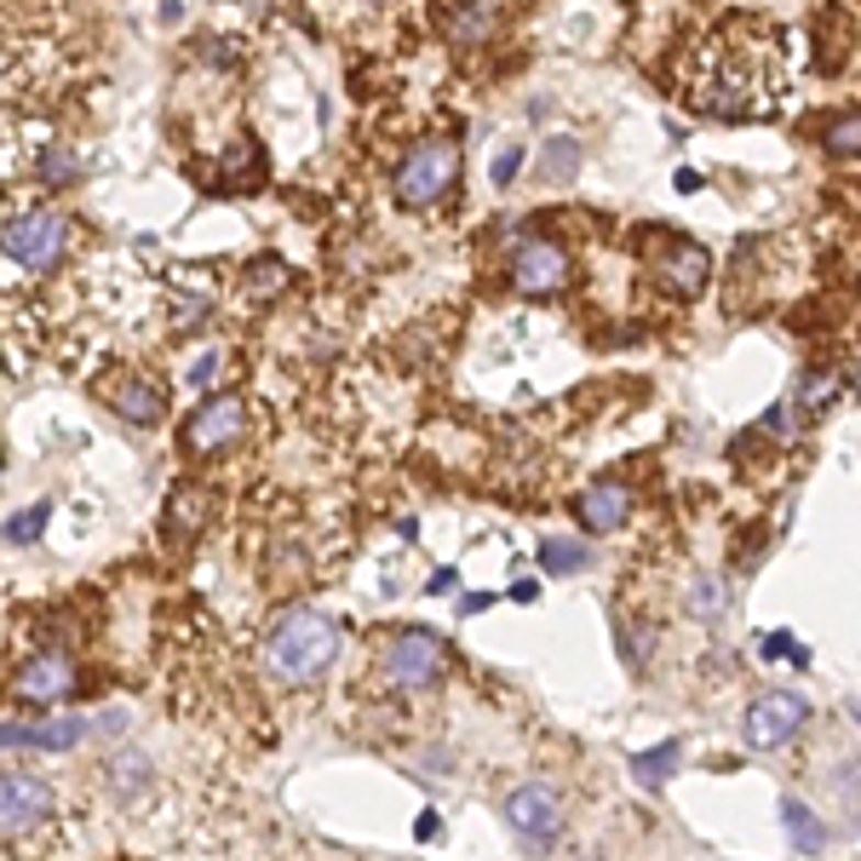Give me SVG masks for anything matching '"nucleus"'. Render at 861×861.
<instances>
[{
    "label": "nucleus",
    "instance_id": "9d476101",
    "mask_svg": "<svg viewBox=\"0 0 861 861\" xmlns=\"http://www.w3.org/2000/svg\"><path fill=\"white\" fill-rule=\"evenodd\" d=\"M69 683H75V667H69V655H35V661H23L18 678H12V690L23 701H35V706H53L69 695Z\"/></svg>",
    "mask_w": 861,
    "mask_h": 861
},
{
    "label": "nucleus",
    "instance_id": "7ed1b4c3",
    "mask_svg": "<svg viewBox=\"0 0 861 861\" xmlns=\"http://www.w3.org/2000/svg\"><path fill=\"white\" fill-rule=\"evenodd\" d=\"M0 247H7V265L41 276V270H53L58 253L69 247V224H64L58 213H12Z\"/></svg>",
    "mask_w": 861,
    "mask_h": 861
},
{
    "label": "nucleus",
    "instance_id": "2eb2a0df",
    "mask_svg": "<svg viewBox=\"0 0 861 861\" xmlns=\"http://www.w3.org/2000/svg\"><path fill=\"white\" fill-rule=\"evenodd\" d=\"M30 736H35V747L41 752H75L87 736H92V718H41V724H30Z\"/></svg>",
    "mask_w": 861,
    "mask_h": 861
},
{
    "label": "nucleus",
    "instance_id": "c85d7f7f",
    "mask_svg": "<svg viewBox=\"0 0 861 861\" xmlns=\"http://www.w3.org/2000/svg\"><path fill=\"white\" fill-rule=\"evenodd\" d=\"M781 655H793L798 667H809V649H798V644L787 638V631H775V638L764 644V661H781Z\"/></svg>",
    "mask_w": 861,
    "mask_h": 861
},
{
    "label": "nucleus",
    "instance_id": "f03ea898",
    "mask_svg": "<svg viewBox=\"0 0 861 861\" xmlns=\"http://www.w3.org/2000/svg\"><path fill=\"white\" fill-rule=\"evenodd\" d=\"M454 179H460V138H420L409 156L396 161V179H391V195L402 201V208H437V201L454 190Z\"/></svg>",
    "mask_w": 861,
    "mask_h": 861
},
{
    "label": "nucleus",
    "instance_id": "393cba45",
    "mask_svg": "<svg viewBox=\"0 0 861 861\" xmlns=\"http://www.w3.org/2000/svg\"><path fill=\"white\" fill-rule=\"evenodd\" d=\"M75 167H81V161H75V149H46V156H41V179L46 185H69Z\"/></svg>",
    "mask_w": 861,
    "mask_h": 861
},
{
    "label": "nucleus",
    "instance_id": "6e6552de",
    "mask_svg": "<svg viewBox=\"0 0 861 861\" xmlns=\"http://www.w3.org/2000/svg\"><path fill=\"white\" fill-rule=\"evenodd\" d=\"M247 431V402L242 396H208L201 409L185 420V448L190 454H219Z\"/></svg>",
    "mask_w": 861,
    "mask_h": 861
},
{
    "label": "nucleus",
    "instance_id": "bb28decb",
    "mask_svg": "<svg viewBox=\"0 0 861 861\" xmlns=\"http://www.w3.org/2000/svg\"><path fill=\"white\" fill-rule=\"evenodd\" d=\"M523 156H528L523 144H505V149H500V161H494V185H500V190H505V185L517 179V167H523Z\"/></svg>",
    "mask_w": 861,
    "mask_h": 861
},
{
    "label": "nucleus",
    "instance_id": "5701e85b",
    "mask_svg": "<svg viewBox=\"0 0 861 861\" xmlns=\"http://www.w3.org/2000/svg\"><path fill=\"white\" fill-rule=\"evenodd\" d=\"M46 517H53V505H46V500L30 505V512H18V517L7 523V540H12V546H35L41 528H46Z\"/></svg>",
    "mask_w": 861,
    "mask_h": 861
},
{
    "label": "nucleus",
    "instance_id": "0eeeda50",
    "mask_svg": "<svg viewBox=\"0 0 861 861\" xmlns=\"http://www.w3.org/2000/svg\"><path fill=\"white\" fill-rule=\"evenodd\" d=\"M512 288H517V293H528V299L563 293V288H569V253L557 247V242L528 236V242L512 253Z\"/></svg>",
    "mask_w": 861,
    "mask_h": 861
},
{
    "label": "nucleus",
    "instance_id": "412c9836",
    "mask_svg": "<svg viewBox=\"0 0 861 861\" xmlns=\"http://www.w3.org/2000/svg\"><path fill=\"white\" fill-rule=\"evenodd\" d=\"M821 144H827V156H861V110H850V115H839V121H827V133H821Z\"/></svg>",
    "mask_w": 861,
    "mask_h": 861
},
{
    "label": "nucleus",
    "instance_id": "f8f14e48",
    "mask_svg": "<svg viewBox=\"0 0 861 861\" xmlns=\"http://www.w3.org/2000/svg\"><path fill=\"white\" fill-rule=\"evenodd\" d=\"M574 517H580V528H586V535H610V528H620V523L631 517V489H620V483H592L586 494L574 500Z\"/></svg>",
    "mask_w": 861,
    "mask_h": 861
},
{
    "label": "nucleus",
    "instance_id": "a211bd4d",
    "mask_svg": "<svg viewBox=\"0 0 861 861\" xmlns=\"http://www.w3.org/2000/svg\"><path fill=\"white\" fill-rule=\"evenodd\" d=\"M672 770H678V741L649 747V752H631V775H638V787H667Z\"/></svg>",
    "mask_w": 861,
    "mask_h": 861
},
{
    "label": "nucleus",
    "instance_id": "7c9ffc66",
    "mask_svg": "<svg viewBox=\"0 0 861 861\" xmlns=\"http://www.w3.org/2000/svg\"><path fill=\"white\" fill-rule=\"evenodd\" d=\"M92 729H98V736H121V729H126V713H121V706H110V713L92 718Z\"/></svg>",
    "mask_w": 861,
    "mask_h": 861
},
{
    "label": "nucleus",
    "instance_id": "cd10ccee",
    "mask_svg": "<svg viewBox=\"0 0 861 861\" xmlns=\"http://www.w3.org/2000/svg\"><path fill=\"white\" fill-rule=\"evenodd\" d=\"M832 793H839V798H850V793H856V798H861V758H850V764L832 770Z\"/></svg>",
    "mask_w": 861,
    "mask_h": 861
},
{
    "label": "nucleus",
    "instance_id": "2f4dec72",
    "mask_svg": "<svg viewBox=\"0 0 861 861\" xmlns=\"http://www.w3.org/2000/svg\"><path fill=\"white\" fill-rule=\"evenodd\" d=\"M213 373H219V357L208 350V357H201V362L190 368V379H195V385H213Z\"/></svg>",
    "mask_w": 861,
    "mask_h": 861
},
{
    "label": "nucleus",
    "instance_id": "9b49d317",
    "mask_svg": "<svg viewBox=\"0 0 861 861\" xmlns=\"http://www.w3.org/2000/svg\"><path fill=\"white\" fill-rule=\"evenodd\" d=\"M706 276H713V253L695 247V242H667L661 253V282L678 293V299H695L706 288Z\"/></svg>",
    "mask_w": 861,
    "mask_h": 861
},
{
    "label": "nucleus",
    "instance_id": "dca6fc26",
    "mask_svg": "<svg viewBox=\"0 0 861 861\" xmlns=\"http://www.w3.org/2000/svg\"><path fill=\"white\" fill-rule=\"evenodd\" d=\"M149 781H156L149 752H115V758H110V793H115V798H138Z\"/></svg>",
    "mask_w": 861,
    "mask_h": 861
},
{
    "label": "nucleus",
    "instance_id": "423d86ee",
    "mask_svg": "<svg viewBox=\"0 0 861 861\" xmlns=\"http://www.w3.org/2000/svg\"><path fill=\"white\" fill-rule=\"evenodd\" d=\"M443 667H448V649L443 638H431L425 626H409L402 638L385 649V678L391 690H431V683H443Z\"/></svg>",
    "mask_w": 861,
    "mask_h": 861
},
{
    "label": "nucleus",
    "instance_id": "f3484780",
    "mask_svg": "<svg viewBox=\"0 0 861 861\" xmlns=\"http://www.w3.org/2000/svg\"><path fill=\"white\" fill-rule=\"evenodd\" d=\"M574 167H580V138H569V133L546 138V149H540V179L563 185V179H574Z\"/></svg>",
    "mask_w": 861,
    "mask_h": 861
},
{
    "label": "nucleus",
    "instance_id": "6ab92c4d",
    "mask_svg": "<svg viewBox=\"0 0 861 861\" xmlns=\"http://www.w3.org/2000/svg\"><path fill=\"white\" fill-rule=\"evenodd\" d=\"M540 563L551 574H580L592 569V546H574V540H540Z\"/></svg>",
    "mask_w": 861,
    "mask_h": 861
},
{
    "label": "nucleus",
    "instance_id": "f704fd0d",
    "mask_svg": "<svg viewBox=\"0 0 861 861\" xmlns=\"http://www.w3.org/2000/svg\"><path fill=\"white\" fill-rule=\"evenodd\" d=\"M850 396H856V402H861V368H856V373H850Z\"/></svg>",
    "mask_w": 861,
    "mask_h": 861
},
{
    "label": "nucleus",
    "instance_id": "20e7f679",
    "mask_svg": "<svg viewBox=\"0 0 861 861\" xmlns=\"http://www.w3.org/2000/svg\"><path fill=\"white\" fill-rule=\"evenodd\" d=\"M804 724H809V701L793 690H770L741 713V741L752 752H775V747H787Z\"/></svg>",
    "mask_w": 861,
    "mask_h": 861
},
{
    "label": "nucleus",
    "instance_id": "f257e3e1",
    "mask_svg": "<svg viewBox=\"0 0 861 861\" xmlns=\"http://www.w3.org/2000/svg\"><path fill=\"white\" fill-rule=\"evenodd\" d=\"M339 655V626L316 610H288L265 638V667L282 683H316Z\"/></svg>",
    "mask_w": 861,
    "mask_h": 861
},
{
    "label": "nucleus",
    "instance_id": "c756f323",
    "mask_svg": "<svg viewBox=\"0 0 861 861\" xmlns=\"http://www.w3.org/2000/svg\"><path fill=\"white\" fill-rule=\"evenodd\" d=\"M0 741H7V752H18V747H35V736L23 729L18 718H7V729H0Z\"/></svg>",
    "mask_w": 861,
    "mask_h": 861
},
{
    "label": "nucleus",
    "instance_id": "72a5a7b5",
    "mask_svg": "<svg viewBox=\"0 0 861 861\" xmlns=\"http://www.w3.org/2000/svg\"><path fill=\"white\" fill-rule=\"evenodd\" d=\"M512 597H517V603H535V597H540V586H535V580H517Z\"/></svg>",
    "mask_w": 861,
    "mask_h": 861
},
{
    "label": "nucleus",
    "instance_id": "39448f33",
    "mask_svg": "<svg viewBox=\"0 0 861 861\" xmlns=\"http://www.w3.org/2000/svg\"><path fill=\"white\" fill-rule=\"evenodd\" d=\"M563 798H557V787H546V781H523V787L505 793V827L517 832V839L528 850H546L557 832H563Z\"/></svg>",
    "mask_w": 861,
    "mask_h": 861
},
{
    "label": "nucleus",
    "instance_id": "4be33fe9",
    "mask_svg": "<svg viewBox=\"0 0 861 861\" xmlns=\"http://www.w3.org/2000/svg\"><path fill=\"white\" fill-rule=\"evenodd\" d=\"M489 23H494V12L483 7V0H471V7H460V12H454L448 35L460 41V46H471V41H483V35H489Z\"/></svg>",
    "mask_w": 861,
    "mask_h": 861
},
{
    "label": "nucleus",
    "instance_id": "aec40b11",
    "mask_svg": "<svg viewBox=\"0 0 861 861\" xmlns=\"http://www.w3.org/2000/svg\"><path fill=\"white\" fill-rule=\"evenodd\" d=\"M724 610H729V592H724V580L701 574L695 586H690V615H695V620H724Z\"/></svg>",
    "mask_w": 861,
    "mask_h": 861
},
{
    "label": "nucleus",
    "instance_id": "a878e982",
    "mask_svg": "<svg viewBox=\"0 0 861 861\" xmlns=\"http://www.w3.org/2000/svg\"><path fill=\"white\" fill-rule=\"evenodd\" d=\"M288 282V270H282V259H259V276L247 270V293H276Z\"/></svg>",
    "mask_w": 861,
    "mask_h": 861
},
{
    "label": "nucleus",
    "instance_id": "b1692460",
    "mask_svg": "<svg viewBox=\"0 0 861 861\" xmlns=\"http://www.w3.org/2000/svg\"><path fill=\"white\" fill-rule=\"evenodd\" d=\"M832 391H839V373H809L804 385H798V402H793V409H798V414H816V409H827Z\"/></svg>",
    "mask_w": 861,
    "mask_h": 861
},
{
    "label": "nucleus",
    "instance_id": "4468645a",
    "mask_svg": "<svg viewBox=\"0 0 861 861\" xmlns=\"http://www.w3.org/2000/svg\"><path fill=\"white\" fill-rule=\"evenodd\" d=\"M781 821H787V839H793V850H804V856H816V850H827V827H821V816L809 804H798V798H781Z\"/></svg>",
    "mask_w": 861,
    "mask_h": 861
},
{
    "label": "nucleus",
    "instance_id": "ddd939ff",
    "mask_svg": "<svg viewBox=\"0 0 861 861\" xmlns=\"http://www.w3.org/2000/svg\"><path fill=\"white\" fill-rule=\"evenodd\" d=\"M110 409H115L126 425H156V420L167 414V396H161V385H149V379H126V385H115Z\"/></svg>",
    "mask_w": 861,
    "mask_h": 861
},
{
    "label": "nucleus",
    "instance_id": "1a4fd4ad",
    "mask_svg": "<svg viewBox=\"0 0 861 861\" xmlns=\"http://www.w3.org/2000/svg\"><path fill=\"white\" fill-rule=\"evenodd\" d=\"M46 809H53L46 781L23 775V770H7V775H0V827H7V832H23V827L46 821Z\"/></svg>",
    "mask_w": 861,
    "mask_h": 861
},
{
    "label": "nucleus",
    "instance_id": "473e14b6",
    "mask_svg": "<svg viewBox=\"0 0 861 861\" xmlns=\"http://www.w3.org/2000/svg\"><path fill=\"white\" fill-rule=\"evenodd\" d=\"M454 580H460L454 569H437V574H431V586H425V592H431V597H443V592H454Z\"/></svg>",
    "mask_w": 861,
    "mask_h": 861
}]
</instances>
